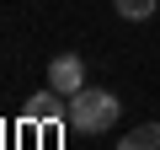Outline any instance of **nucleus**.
Instances as JSON below:
<instances>
[{
  "mask_svg": "<svg viewBox=\"0 0 160 150\" xmlns=\"http://www.w3.org/2000/svg\"><path fill=\"white\" fill-rule=\"evenodd\" d=\"M123 118V102L112 97V91H96V86H80L75 97H69V129H80V134H107L112 123Z\"/></svg>",
  "mask_w": 160,
  "mask_h": 150,
  "instance_id": "nucleus-1",
  "label": "nucleus"
},
{
  "mask_svg": "<svg viewBox=\"0 0 160 150\" xmlns=\"http://www.w3.org/2000/svg\"><path fill=\"white\" fill-rule=\"evenodd\" d=\"M48 86H53V91H64V97H75L80 86H86V64H80L75 54H59V59L48 64Z\"/></svg>",
  "mask_w": 160,
  "mask_h": 150,
  "instance_id": "nucleus-2",
  "label": "nucleus"
},
{
  "mask_svg": "<svg viewBox=\"0 0 160 150\" xmlns=\"http://www.w3.org/2000/svg\"><path fill=\"white\" fill-rule=\"evenodd\" d=\"M118 150H160V123H139L118 139Z\"/></svg>",
  "mask_w": 160,
  "mask_h": 150,
  "instance_id": "nucleus-3",
  "label": "nucleus"
},
{
  "mask_svg": "<svg viewBox=\"0 0 160 150\" xmlns=\"http://www.w3.org/2000/svg\"><path fill=\"white\" fill-rule=\"evenodd\" d=\"M112 6H118V16H123V22H144V16H155L160 0H112Z\"/></svg>",
  "mask_w": 160,
  "mask_h": 150,
  "instance_id": "nucleus-4",
  "label": "nucleus"
}]
</instances>
